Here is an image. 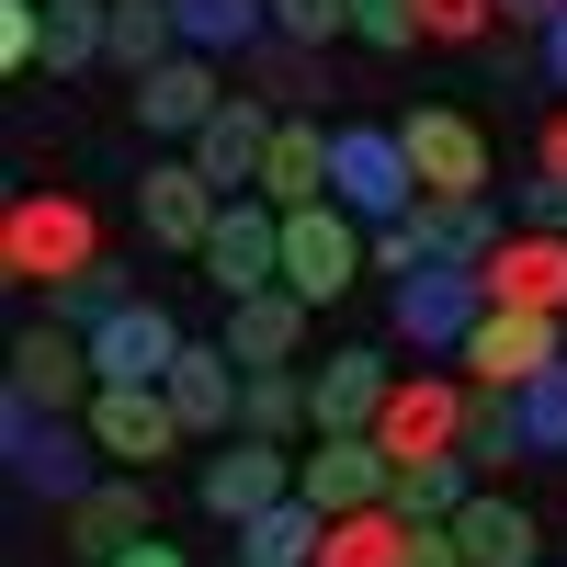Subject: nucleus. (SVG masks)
I'll return each instance as SVG.
<instances>
[{
	"instance_id": "nucleus-1",
	"label": "nucleus",
	"mask_w": 567,
	"mask_h": 567,
	"mask_svg": "<svg viewBox=\"0 0 567 567\" xmlns=\"http://www.w3.org/2000/svg\"><path fill=\"white\" fill-rule=\"evenodd\" d=\"M0 454H12V488L58 499V511H69L80 488H103V477H114L80 409H23V398H0Z\"/></svg>"
},
{
	"instance_id": "nucleus-2",
	"label": "nucleus",
	"mask_w": 567,
	"mask_h": 567,
	"mask_svg": "<svg viewBox=\"0 0 567 567\" xmlns=\"http://www.w3.org/2000/svg\"><path fill=\"white\" fill-rule=\"evenodd\" d=\"M103 261V216H91L80 194H23V205H0V272L12 284H69Z\"/></svg>"
},
{
	"instance_id": "nucleus-3",
	"label": "nucleus",
	"mask_w": 567,
	"mask_h": 567,
	"mask_svg": "<svg viewBox=\"0 0 567 567\" xmlns=\"http://www.w3.org/2000/svg\"><path fill=\"white\" fill-rule=\"evenodd\" d=\"M398 148H409V182H420V194H432V205H477L488 194V125L477 114H465V103H409L398 114Z\"/></svg>"
},
{
	"instance_id": "nucleus-4",
	"label": "nucleus",
	"mask_w": 567,
	"mask_h": 567,
	"mask_svg": "<svg viewBox=\"0 0 567 567\" xmlns=\"http://www.w3.org/2000/svg\"><path fill=\"white\" fill-rule=\"evenodd\" d=\"M363 261H374V227H363L341 194H318V205H284V284H296L307 307H341Z\"/></svg>"
},
{
	"instance_id": "nucleus-5",
	"label": "nucleus",
	"mask_w": 567,
	"mask_h": 567,
	"mask_svg": "<svg viewBox=\"0 0 567 567\" xmlns=\"http://www.w3.org/2000/svg\"><path fill=\"white\" fill-rule=\"evenodd\" d=\"M194 499H205V523H227V534H239L250 511L296 499V443H261V432H227V443H205V465H194Z\"/></svg>"
},
{
	"instance_id": "nucleus-6",
	"label": "nucleus",
	"mask_w": 567,
	"mask_h": 567,
	"mask_svg": "<svg viewBox=\"0 0 567 567\" xmlns=\"http://www.w3.org/2000/svg\"><path fill=\"white\" fill-rule=\"evenodd\" d=\"M329 194H341L363 227H398L420 205V182H409V148H398V125H341L329 136Z\"/></svg>"
},
{
	"instance_id": "nucleus-7",
	"label": "nucleus",
	"mask_w": 567,
	"mask_h": 567,
	"mask_svg": "<svg viewBox=\"0 0 567 567\" xmlns=\"http://www.w3.org/2000/svg\"><path fill=\"white\" fill-rule=\"evenodd\" d=\"M567 352V318H534V307H488L477 329H465V386H499V398H523L534 374Z\"/></svg>"
},
{
	"instance_id": "nucleus-8",
	"label": "nucleus",
	"mask_w": 567,
	"mask_h": 567,
	"mask_svg": "<svg viewBox=\"0 0 567 567\" xmlns=\"http://www.w3.org/2000/svg\"><path fill=\"white\" fill-rule=\"evenodd\" d=\"M488 318V284H477V261H420L409 284H398V341L409 352H465V329Z\"/></svg>"
},
{
	"instance_id": "nucleus-9",
	"label": "nucleus",
	"mask_w": 567,
	"mask_h": 567,
	"mask_svg": "<svg viewBox=\"0 0 567 567\" xmlns=\"http://www.w3.org/2000/svg\"><path fill=\"white\" fill-rule=\"evenodd\" d=\"M194 261H205L216 296H261V284H284V205H272V194H227L216 239H205Z\"/></svg>"
},
{
	"instance_id": "nucleus-10",
	"label": "nucleus",
	"mask_w": 567,
	"mask_h": 567,
	"mask_svg": "<svg viewBox=\"0 0 567 567\" xmlns=\"http://www.w3.org/2000/svg\"><path fill=\"white\" fill-rule=\"evenodd\" d=\"M91 443H103V465H136L148 477L159 454H182L194 432H182V409H171V386H91Z\"/></svg>"
},
{
	"instance_id": "nucleus-11",
	"label": "nucleus",
	"mask_w": 567,
	"mask_h": 567,
	"mask_svg": "<svg viewBox=\"0 0 567 567\" xmlns=\"http://www.w3.org/2000/svg\"><path fill=\"white\" fill-rule=\"evenodd\" d=\"M386 488H398V454L374 443V432H318L296 454V499H318L329 523H341V511H374Z\"/></svg>"
},
{
	"instance_id": "nucleus-12",
	"label": "nucleus",
	"mask_w": 567,
	"mask_h": 567,
	"mask_svg": "<svg viewBox=\"0 0 567 567\" xmlns=\"http://www.w3.org/2000/svg\"><path fill=\"white\" fill-rule=\"evenodd\" d=\"M272 103H261V91H227V103L205 114V136H182V159H194L205 182H216V194H261V159H272Z\"/></svg>"
},
{
	"instance_id": "nucleus-13",
	"label": "nucleus",
	"mask_w": 567,
	"mask_h": 567,
	"mask_svg": "<svg viewBox=\"0 0 567 567\" xmlns=\"http://www.w3.org/2000/svg\"><path fill=\"white\" fill-rule=\"evenodd\" d=\"M58 523H69V556L114 567L125 545H148V534H159V488L136 477V465H114V477H103V488H80V499L58 511Z\"/></svg>"
},
{
	"instance_id": "nucleus-14",
	"label": "nucleus",
	"mask_w": 567,
	"mask_h": 567,
	"mask_svg": "<svg viewBox=\"0 0 567 567\" xmlns=\"http://www.w3.org/2000/svg\"><path fill=\"white\" fill-rule=\"evenodd\" d=\"M477 284H488V307L567 318V227H511L499 250H477Z\"/></svg>"
},
{
	"instance_id": "nucleus-15",
	"label": "nucleus",
	"mask_w": 567,
	"mask_h": 567,
	"mask_svg": "<svg viewBox=\"0 0 567 567\" xmlns=\"http://www.w3.org/2000/svg\"><path fill=\"white\" fill-rule=\"evenodd\" d=\"M216 216H227V194H216L194 159H148V171H136V227H148L159 250L194 261V250L216 239Z\"/></svg>"
},
{
	"instance_id": "nucleus-16",
	"label": "nucleus",
	"mask_w": 567,
	"mask_h": 567,
	"mask_svg": "<svg viewBox=\"0 0 567 567\" xmlns=\"http://www.w3.org/2000/svg\"><path fill=\"white\" fill-rule=\"evenodd\" d=\"M398 398V363L374 352V341H341V352H318L307 363V409H318V432H374Z\"/></svg>"
},
{
	"instance_id": "nucleus-17",
	"label": "nucleus",
	"mask_w": 567,
	"mask_h": 567,
	"mask_svg": "<svg viewBox=\"0 0 567 567\" xmlns=\"http://www.w3.org/2000/svg\"><path fill=\"white\" fill-rule=\"evenodd\" d=\"M91 386H103V374H91V341L58 329V318H34L12 341V386H0V398H23V409H91Z\"/></svg>"
},
{
	"instance_id": "nucleus-18",
	"label": "nucleus",
	"mask_w": 567,
	"mask_h": 567,
	"mask_svg": "<svg viewBox=\"0 0 567 567\" xmlns=\"http://www.w3.org/2000/svg\"><path fill=\"white\" fill-rule=\"evenodd\" d=\"M465 398H477V386H454V374H398L374 443H386L398 465H409V454H454V443H465Z\"/></svg>"
},
{
	"instance_id": "nucleus-19",
	"label": "nucleus",
	"mask_w": 567,
	"mask_h": 567,
	"mask_svg": "<svg viewBox=\"0 0 567 567\" xmlns=\"http://www.w3.org/2000/svg\"><path fill=\"white\" fill-rule=\"evenodd\" d=\"M239 352H227V341H182V363L159 374V386H171V409H182V432H194V443H227V432H239Z\"/></svg>"
},
{
	"instance_id": "nucleus-20",
	"label": "nucleus",
	"mask_w": 567,
	"mask_h": 567,
	"mask_svg": "<svg viewBox=\"0 0 567 567\" xmlns=\"http://www.w3.org/2000/svg\"><path fill=\"white\" fill-rule=\"evenodd\" d=\"M171 363H182V329H171V307H148V296L91 329V374H103V386H159Z\"/></svg>"
},
{
	"instance_id": "nucleus-21",
	"label": "nucleus",
	"mask_w": 567,
	"mask_h": 567,
	"mask_svg": "<svg viewBox=\"0 0 567 567\" xmlns=\"http://www.w3.org/2000/svg\"><path fill=\"white\" fill-rule=\"evenodd\" d=\"M216 69H227V58H194V45H182V58H159L148 80H136V125H148V136H205V114L227 103Z\"/></svg>"
},
{
	"instance_id": "nucleus-22",
	"label": "nucleus",
	"mask_w": 567,
	"mask_h": 567,
	"mask_svg": "<svg viewBox=\"0 0 567 567\" xmlns=\"http://www.w3.org/2000/svg\"><path fill=\"white\" fill-rule=\"evenodd\" d=\"M307 296H296V284H261V296H227V329H216V341L227 352H239V363H296L307 352Z\"/></svg>"
},
{
	"instance_id": "nucleus-23",
	"label": "nucleus",
	"mask_w": 567,
	"mask_h": 567,
	"mask_svg": "<svg viewBox=\"0 0 567 567\" xmlns=\"http://www.w3.org/2000/svg\"><path fill=\"white\" fill-rule=\"evenodd\" d=\"M454 545H465V567H545V523L523 499H499V488H477L454 511Z\"/></svg>"
},
{
	"instance_id": "nucleus-24",
	"label": "nucleus",
	"mask_w": 567,
	"mask_h": 567,
	"mask_svg": "<svg viewBox=\"0 0 567 567\" xmlns=\"http://www.w3.org/2000/svg\"><path fill=\"white\" fill-rule=\"evenodd\" d=\"M318 534H329L318 499H272V511H250V523L227 534V556L239 567H318Z\"/></svg>"
},
{
	"instance_id": "nucleus-25",
	"label": "nucleus",
	"mask_w": 567,
	"mask_h": 567,
	"mask_svg": "<svg viewBox=\"0 0 567 567\" xmlns=\"http://www.w3.org/2000/svg\"><path fill=\"white\" fill-rule=\"evenodd\" d=\"M329 136H341V125H318V114H284L272 125V159H261V194L272 205H318L329 194Z\"/></svg>"
},
{
	"instance_id": "nucleus-26",
	"label": "nucleus",
	"mask_w": 567,
	"mask_h": 567,
	"mask_svg": "<svg viewBox=\"0 0 567 567\" xmlns=\"http://www.w3.org/2000/svg\"><path fill=\"white\" fill-rule=\"evenodd\" d=\"M239 432H261V443H318V409H307V374H296V363H250V374H239Z\"/></svg>"
},
{
	"instance_id": "nucleus-27",
	"label": "nucleus",
	"mask_w": 567,
	"mask_h": 567,
	"mask_svg": "<svg viewBox=\"0 0 567 567\" xmlns=\"http://www.w3.org/2000/svg\"><path fill=\"white\" fill-rule=\"evenodd\" d=\"M114 58V0H45V80H91Z\"/></svg>"
},
{
	"instance_id": "nucleus-28",
	"label": "nucleus",
	"mask_w": 567,
	"mask_h": 567,
	"mask_svg": "<svg viewBox=\"0 0 567 567\" xmlns=\"http://www.w3.org/2000/svg\"><path fill=\"white\" fill-rule=\"evenodd\" d=\"M171 23H182L194 58H250L272 34V0H171Z\"/></svg>"
},
{
	"instance_id": "nucleus-29",
	"label": "nucleus",
	"mask_w": 567,
	"mask_h": 567,
	"mask_svg": "<svg viewBox=\"0 0 567 567\" xmlns=\"http://www.w3.org/2000/svg\"><path fill=\"white\" fill-rule=\"evenodd\" d=\"M477 488H488V477H477V465H465V454H409L386 499L409 511V523H454V511L477 499Z\"/></svg>"
},
{
	"instance_id": "nucleus-30",
	"label": "nucleus",
	"mask_w": 567,
	"mask_h": 567,
	"mask_svg": "<svg viewBox=\"0 0 567 567\" xmlns=\"http://www.w3.org/2000/svg\"><path fill=\"white\" fill-rule=\"evenodd\" d=\"M477 477H499V465H534V432H523V398H499V386H477L465 398V443H454Z\"/></svg>"
},
{
	"instance_id": "nucleus-31",
	"label": "nucleus",
	"mask_w": 567,
	"mask_h": 567,
	"mask_svg": "<svg viewBox=\"0 0 567 567\" xmlns=\"http://www.w3.org/2000/svg\"><path fill=\"white\" fill-rule=\"evenodd\" d=\"M409 556V511L374 499V511H341V523L318 534V567H398Z\"/></svg>"
},
{
	"instance_id": "nucleus-32",
	"label": "nucleus",
	"mask_w": 567,
	"mask_h": 567,
	"mask_svg": "<svg viewBox=\"0 0 567 567\" xmlns=\"http://www.w3.org/2000/svg\"><path fill=\"white\" fill-rule=\"evenodd\" d=\"M159 58H182V23H171V0H114V69H125V80H148Z\"/></svg>"
},
{
	"instance_id": "nucleus-33",
	"label": "nucleus",
	"mask_w": 567,
	"mask_h": 567,
	"mask_svg": "<svg viewBox=\"0 0 567 567\" xmlns=\"http://www.w3.org/2000/svg\"><path fill=\"white\" fill-rule=\"evenodd\" d=\"M114 307H136V296H125V272H103V261H91V272H69V284H45V318H58V329H80V341H91V329H103Z\"/></svg>"
},
{
	"instance_id": "nucleus-34",
	"label": "nucleus",
	"mask_w": 567,
	"mask_h": 567,
	"mask_svg": "<svg viewBox=\"0 0 567 567\" xmlns=\"http://www.w3.org/2000/svg\"><path fill=\"white\" fill-rule=\"evenodd\" d=\"M250 58H261V103H272V114H296L307 91H329V69H318V45H284V34H261Z\"/></svg>"
},
{
	"instance_id": "nucleus-35",
	"label": "nucleus",
	"mask_w": 567,
	"mask_h": 567,
	"mask_svg": "<svg viewBox=\"0 0 567 567\" xmlns=\"http://www.w3.org/2000/svg\"><path fill=\"white\" fill-rule=\"evenodd\" d=\"M523 432H534V454H567V352L523 386Z\"/></svg>"
},
{
	"instance_id": "nucleus-36",
	"label": "nucleus",
	"mask_w": 567,
	"mask_h": 567,
	"mask_svg": "<svg viewBox=\"0 0 567 567\" xmlns=\"http://www.w3.org/2000/svg\"><path fill=\"white\" fill-rule=\"evenodd\" d=\"M499 0H420V45H488Z\"/></svg>"
},
{
	"instance_id": "nucleus-37",
	"label": "nucleus",
	"mask_w": 567,
	"mask_h": 567,
	"mask_svg": "<svg viewBox=\"0 0 567 567\" xmlns=\"http://www.w3.org/2000/svg\"><path fill=\"white\" fill-rule=\"evenodd\" d=\"M352 34L374 45V58H409L420 45V0H352Z\"/></svg>"
},
{
	"instance_id": "nucleus-38",
	"label": "nucleus",
	"mask_w": 567,
	"mask_h": 567,
	"mask_svg": "<svg viewBox=\"0 0 567 567\" xmlns=\"http://www.w3.org/2000/svg\"><path fill=\"white\" fill-rule=\"evenodd\" d=\"M0 69H45V0H0Z\"/></svg>"
},
{
	"instance_id": "nucleus-39",
	"label": "nucleus",
	"mask_w": 567,
	"mask_h": 567,
	"mask_svg": "<svg viewBox=\"0 0 567 567\" xmlns=\"http://www.w3.org/2000/svg\"><path fill=\"white\" fill-rule=\"evenodd\" d=\"M272 34L284 45H329V34H352V0H272Z\"/></svg>"
},
{
	"instance_id": "nucleus-40",
	"label": "nucleus",
	"mask_w": 567,
	"mask_h": 567,
	"mask_svg": "<svg viewBox=\"0 0 567 567\" xmlns=\"http://www.w3.org/2000/svg\"><path fill=\"white\" fill-rule=\"evenodd\" d=\"M398 567H465V545H454V523H409V556Z\"/></svg>"
},
{
	"instance_id": "nucleus-41",
	"label": "nucleus",
	"mask_w": 567,
	"mask_h": 567,
	"mask_svg": "<svg viewBox=\"0 0 567 567\" xmlns=\"http://www.w3.org/2000/svg\"><path fill=\"white\" fill-rule=\"evenodd\" d=\"M523 227H567V182H556V171L523 182Z\"/></svg>"
},
{
	"instance_id": "nucleus-42",
	"label": "nucleus",
	"mask_w": 567,
	"mask_h": 567,
	"mask_svg": "<svg viewBox=\"0 0 567 567\" xmlns=\"http://www.w3.org/2000/svg\"><path fill=\"white\" fill-rule=\"evenodd\" d=\"M534 171H556V182H567V103L534 125Z\"/></svg>"
},
{
	"instance_id": "nucleus-43",
	"label": "nucleus",
	"mask_w": 567,
	"mask_h": 567,
	"mask_svg": "<svg viewBox=\"0 0 567 567\" xmlns=\"http://www.w3.org/2000/svg\"><path fill=\"white\" fill-rule=\"evenodd\" d=\"M534 58H545V80H556V91H567V12H556V23H545V34H534Z\"/></svg>"
},
{
	"instance_id": "nucleus-44",
	"label": "nucleus",
	"mask_w": 567,
	"mask_h": 567,
	"mask_svg": "<svg viewBox=\"0 0 567 567\" xmlns=\"http://www.w3.org/2000/svg\"><path fill=\"white\" fill-rule=\"evenodd\" d=\"M556 12H567V0H499V23H523V34H545Z\"/></svg>"
},
{
	"instance_id": "nucleus-45",
	"label": "nucleus",
	"mask_w": 567,
	"mask_h": 567,
	"mask_svg": "<svg viewBox=\"0 0 567 567\" xmlns=\"http://www.w3.org/2000/svg\"><path fill=\"white\" fill-rule=\"evenodd\" d=\"M114 567H194V556H182V545H159V534H148V545H125Z\"/></svg>"
},
{
	"instance_id": "nucleus-46",
	"label": "nucleus",
	"mask_w": 567,
	"mask_h": 567,
	"mask_svg": "<svg viewBox=\"0 0 567 567\" xmlns=\"http://www.w3.org/2000/svg\"><path fill=\"white\" fill-rule=\"evenodd\" d=\"M227 567H239V556H227Z\"/></svg>"
}]
</instances>
